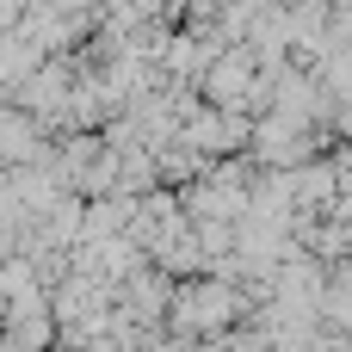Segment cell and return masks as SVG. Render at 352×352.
Masks as SVG:
<instances>
[{"label": "cell", "mask_w": 352, "mask_h": 352, "mask_svg": "<svg viewBox=\"0 0 352 352\" xmlns=\"http://www.w3.org/2000/svg\"><path fill=\"white\" fill-rule=\"evenodd\" d=\"M241 309H248V297H241L229 278H210V272H204V278H192V285L173 291V316H167V322H173L179 340H223Z\"/></svg>", "instance_id": "1"}, {"label": "cell", "mask_w": 352, "mask_h": 352, "mask_svg": "<svg viewBox=\"0 0 352 352\" xmlns=\"http://www.w3.org/2000/svg\"><path fill=\"white\" fill-rule=\"evenodd\" d=\"M328 31H334V37H346V43H352V12H328Z\"/></svg>", "instance_id": "2"}]
</instances>
